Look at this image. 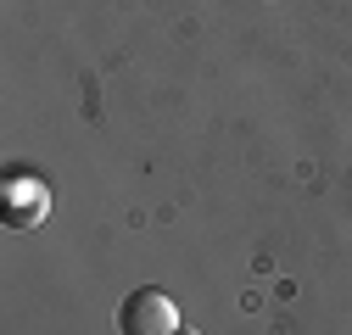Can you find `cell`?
Segmentation results:
<instances>
[{
	"label": "cell",
	"instance_id": "cell-1",
	"mask_svg": "<svg viewBox=\"0 0 352 335\" xmlns=\"http://www.w3.org/2000/svg\"><path fill=\"white\" fill-rule=\"evenodd\" d=\"M173 330H179V308H173L168 290L140 285V290H129V297H123L118 335H173Z\"/></svg>",
	"mask_w": 352,
	"mask_h": 335
},
{
	"label": "cell",
	"instance_id": "cell-2",
	"mask_svg": "<svg viewBox=\"0 0 352 335\" xmlns=\"http://www.w3.org/2000/svg\"><path fill=\"white\" fill-rule=\"evenodd\" d=\"M0 207H6V224L12 229H34L39 218H45V185H39L34 174H6V185H0Z\"/></svg>",
	"mask_w": 352,
	"mask_h": 335
},
{
	"label": "cell",
	"instance_id": "cell-3",
	"mask_svg": "<svg viewBox=\"0 0 352 335\" xmlns=\"http://www.w3.org/2000/svg\"><path fill=\"white\" fill-rule=\"evenodd\" d=\"M173 335H196V330H185V324H179V330H173Z\"/></svg>",
	"mask_w": 352,
	"mask_h": 335
}]
</instances>
